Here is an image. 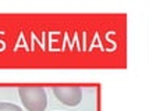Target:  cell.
Returning <instances> with one entry per match:
<instances>
[{
  "label": "cell",
  "instance_id": "obj_2",
  "mask_svg": "<svg viewBox=\"0 0 149 111\" xmlns=\"http://www.w3.org/2000/svg\"><path fill=\"white\" fill-rule=\"evenodd\" d=\"M53 94L60 103L68 107H77L82 101V89L79 86H53Z\"/></svg>",
  "mask_w": 149,
  "mask_h": 111
},
{
  "label": "cell",
  "instance_id": "obj_3",
  "mask_svg": "<svg viewBox=\"0 0 149 111\" xmlns=\"http://www.w3.org/2000/svg\"><path fill=\"white\" fill-rule=\"evenodd\" d=\"M0 111H24L19 105L8 101H0Z\"/></svg>",
  "mask_w": 149,
  "mask_h": 111
},
{
  "label": "cell",
  "instance_id": "obj_1",
  "mask_svg": "<svg viewBox=\"0 0 149 111\" xmlns=\"http://www.w3.org/2000/svg\"><path fill=\"white\" fill-rule=\"evenodd\" d=\"M19 100L26 111H46L47 93L42 86H19Z\"/></svg>",
  "mask_w": 149,
  "mask_h": 111
}]
</instances>
